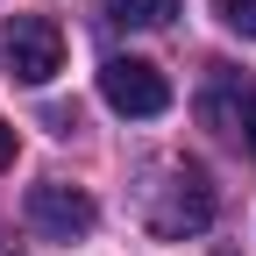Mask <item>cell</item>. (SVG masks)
I'll return each mask as SVG.
<instances>
[{
    "mask_svg": "<svg viewBox=\"0 0 256 256\" xmlns=\"http://www.w3.org/2000/svg\"><path fill=\"white\" fill-rule=\"evenodd\" d=\"M0 256H14V249H8V242H0Z\"/></svg>",
    "mask_w": 256,
    "mask_h": 256,
    "instance_id": "obj_10",
    "label": "cell"
},
{
    "mask_svg": "<svg viewBox=\"0 0 256 256\" xmlns=\"http://www.w3.org/2000/svg\"><path fill=\"white\" fill-rule=\"evenodd\" d=\"M214 8H220V22H228L235 36H249V43H256V0H214Z\"/></svg>",
    "mask_w": 256,
    "mask_h": 256,
    "instance_id": "obj_7",
    "label": "cell"
},
{
    "mask_svg": "<svg viewBox=\"0 0 256 256\" xmlns=\"http://www.w3.org/2000/svg\"><path fill=\"white\" fill-rule=\"evenodd\" d=\"M249 114H256V92L242 86V72H214V78L200 86V121L214 128V136H228V142H242V128H249Z\"/></svg>",
    "mask_w": 256,
    "mask_h": 256,
    "instance_id": "obj_5",
    "label": "cell"
},
{
    "mask_svg": "<svg viewBox=\"0 0 256 256\" xmlns=\"http://www.w3.org/2000/svg\"><path fill=\"white\" fill-rule=\"evenodd\" d=\"M8 164H14V128L0 121V171H8Z\"/></svg>",
    "mask_w": 256,
    "mask_h": 256,
    "instance_id": "obj_8",
    "label": "cell"
},
{
    "mask_svg": "<svg viewBox=\"0 0 256 256\" xmlns=\"http://www.w3.org/2000/svg\"><path fill=\"white\" fill-rule=\"evenodd\" d=\"M142 220H150V235H164V242L200 235L206 220H214V185H206V171H200V164H171L164 185H150Z\"/></svg>",
    "mask_w": 256,
    "mask_h": 256,
    "instance_id": "obj_1",
    "label": "cell"
},
{
    "mask_svg": "<svg viewBox=\"0 0 256 256\" xmlns=\"http://www.w3.org/2000/svg\"><path fill=\"white\" fill-rule=\"evenodd\" d=\"M0 72L14 86H50L64 72V28L50 14H14L0 28Z\"/></svg>",
    "mask_w": 256,
    "mask_h": 256,
    "instance_id": "obj_2",
    "label": "cell"
},
{
    "mask_svg": "<svg viewBox=\"0 0 256 256\" xmlns=\"http://www.w3.org/2000/svg\"><path fill=\"white\" fill-rule=\"evenodd\" d=\"M92 220H100V206L86 185H64V178L28 185V228L43 242H78V235H92Z\"/></svg>",
    "mask_w": 256,
    "mask_h": 256,
    "instance_id": "obj_3",
    "label": "cell"
},
{
    "mask_svg": "<svg viewBox=\"0 0 256 256\" xmlns=\"http://www.w3.org/2000/svg\"><path fill=\"white\" fill-rule=\"evenodd\" d=\"M178 14H185V0H107L114 28H171Z\"/></svg>",
    "mask_w": 256,
    "mask_h": 256,
    "instance_id": "obj_6",
    "label": "cell"
},
{
    "mask_svg": "<svg viewBox=\"0 0 256 256\" xmlns=\"http://www.w3.org/2000/svg\"><path fill=\"white\" fill-rule=\"evenodd\" d=\"M242 150H249V156H256V114H249V128H242Z\"/></svg>",
    "mask_w": 256,
    "mask_h": 256,
    "instance_id": "obj_9",
    "label": "cell"
},
{
    "mask_svg": "<svg viewBox=\"0 0 256 256\" xmlns=\"http://www.w3.org/2000/svg\"><path fill=\"white\" fill-rule=\"evenodd\" d=\"M100 100L114 114H128V121H150V114L171 107V78L156 64H142V57H107L100 64Z\"/></svg>",
    "mask_w": 256,
    "mask_h": 256,
    "instance_id": "obj_4",
    "label": "cell"
}]
</instances>
